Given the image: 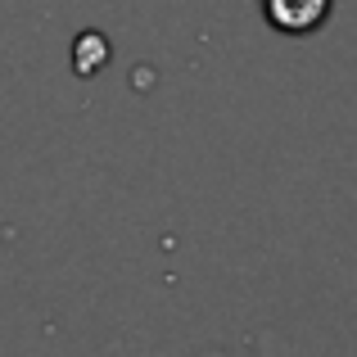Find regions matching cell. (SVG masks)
<instances>
[{"mask_svg":"<svg viewBox=\"0 0 357 357\" xmlns=\"http://www.w3.org/2000/svg\"><path fill=\"white\" fill-rule=\"evenodd\" d=\"M262 14H267V23L276 32L303 36V32H317L331 18V0H262Z\"/></svg>","mask_w":357,"mask_h":357,"instance_id":"6da1fadb","label":"cell"},{"mask_svg":"<svg viewBox=\"0 0 357 357\" xmlns=\"http://www.w3.org/2000/svg\"><path fill=\"white\" fill-rule=\"evenodd\" d=\"M105 59H109V41L100 32H82L77 45H73V63H77V73H82V77H91V73L105 68Z\"/></svg>","mask_w":357,"mask_h":357,"instance_id":"7a4b0ae2","label":"cell"}]
</instances>
